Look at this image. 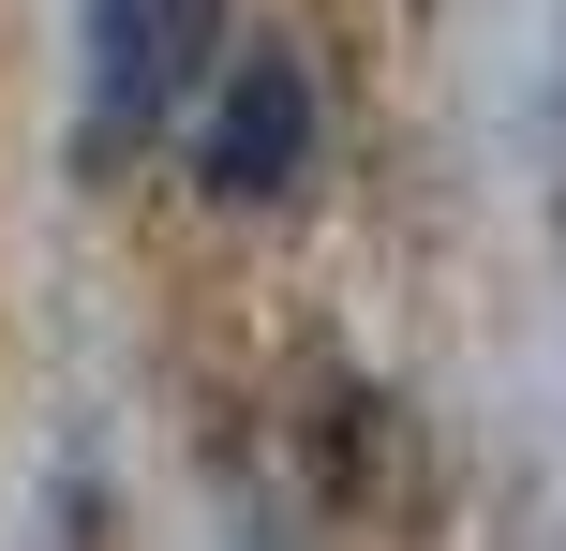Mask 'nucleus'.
I'll return each mask as SVG.
<instances>
[{"label": "nucleus", "instance_id": "1", "mask_svg": "<svg viewBox=\"0 0 566 551\" xmlns=\"http://www.w3.org/2000/svg\"><path fill=\"white\" fill-rule=\"evenodd\" d=\"M224 0H90V165L165 149V119L209 89Z\"/></svg>", "mask_w": 566, "mask_h": 551}, {"label": "nucleus", "instance_id": "2", "mask_svg": "<svg viewBox=\"0 0 566 551\" xmlns=\"http://www.w3.org/2000/svg\"><path fill=\"white\" fill-rule=\"evenodd\" d=\"M298 165H313V60L298 45H254L224 75V105H209V135H195V179L224 209H269Z\"/></svg>", "mask_w": 566, "mask_h": 551}]
</instances>
